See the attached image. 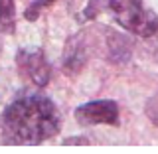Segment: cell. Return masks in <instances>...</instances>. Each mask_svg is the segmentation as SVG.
I'll return each instance as SVG.
<instances>
[{
  "label": "cell",
  "instance_id": "obj_1",
  "mask_svg": "<svg viewBox=\"0 0 158 154\" xmlns=\"http://www.w3.org/2000/svg\"><path fill=\"white\" fill-rule=\"evenodd\" d=\"M2 138L8 144H40L59 128L57 109L42 95L20 97L2 115Z\"/></svg>",
  "mask_w": 158,
  "mask_h": 154
},
{
  "label": "cell",
  "instance_id": "obj_2",
  "mask_svg": "<svg viewBox=\"0 0 158 154\" xmlns=\"http://www.w3.org/2000/svg\"><path fill=\"white\" fill-rule=\"evenodd\" d=\"M105 6L125 30L138 36H152L158 30V20L152 12L142 8L140 0H105Z\"/></svg>",
  "mask_w": 158,
  "mask_h": 154
},
{
  "label": "cell",
  "instance_id": "obj_3",
  "mask_svg": "<svg viewBox=\"0 0 158 154\" xmlns=\"http://www.w3.org/2000/svg\"><path fill=\"white\" fill-rule=\"evenodd\" d=\"M75 117L81 125H113L118 119V109L113 101H93L79 107Z\"/></svg>",
  "mask_w": 158,
  "mask_h": 154
},
{
  "label": "cell",
  "instance_id": "obj_4",
  "mask_svg": "<svg viewBox=\"0 0 158 154\" xmlns=\"http://www.w3.org/2000/svg\"><path fill=\"white\" fill-rule=\"evenodd\" d=\"M18 63H20V67L24 69V73H26L36 85L44 87L49 81V65H48L46 57L40 52H36V53L22 52L18 56Z\"/></svg>",
  "mask_w": 158,
  "mask_h": 154
},
{
  "label": "cell",
  "instance_id": "obj_5",
  "mask_svg": "<svg viewBox=\"0 0 158 154\" xmlns=\"http://www.w3.org/2000/svg\"><path fill=\"white\" fill-rule=\"evenodd\" d=\"M14 18V0H0V22Z\"/></svg>",
  "mask_w": 158,
  "mask_h": 154
},
{
  "label": "cell",
  "instance_id": "obj_6",
  "mask_svg": "<svg viewBox=\"0 0 158 154\" xmlns=\"http://www.w3.org/2000/svg\"><path fill=\"white\" fill-rule=\"evenodd\" d=\"M52 2H53V0H36V2H34L32 6L26 10V18H28V20H36L38 14H40V10L46 8V6H49Z\"/></svg>",
  "mask_w": 158,
  "mask_h": 154
},
{
  "label": "cell",
  "instance_id": "obj_7",
  "mask_svg": "<svg viewBox=\"0 0 158 154\" xmlns=\"http://www.w3.org/2000/svg\"><path fill=\"white\" fill-rule=\"evenodd\" d=\"M146 115L158 127V95L152 97V99H148V103H146Z\"/></svg>",
  "mask_w": 158,
  "mask_h": 154
}]
</instances>
